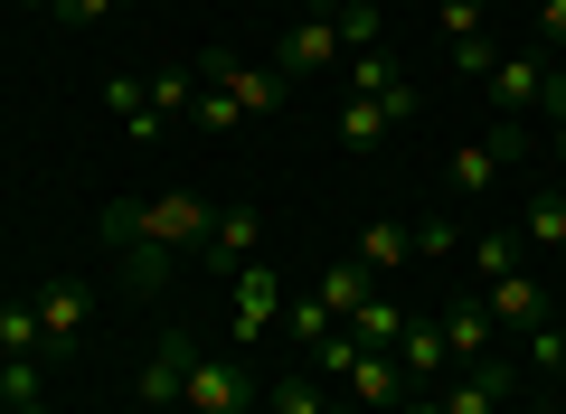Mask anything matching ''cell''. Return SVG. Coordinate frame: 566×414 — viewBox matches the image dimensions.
I'll return each mask as SVG.
<instances>
[{"mask_svg": "<svg viewBox=\"0 0 566 414\" xmlns=\"http://www.w3.org/2000/svg\"><path fill=\"white\" fill-rule=\"evenodd\" d=\"M208 226H218V208H208L199 189H170V198H114L95 217V236L114 245V255H133V293H161L170 255H199Z\"/></svg>", "mask_w": 566, "mask_h": 414, "instance_id": "cell-1", "label": "cell"}, {"mask_svg": "<svg viewBox=\"0 0 566 414\" xmlns=\"http://www.w3.org/2000/svg\"><path fill=\"white\" fill-rule=\"evenodd\" d=\"M520 141H528V132H520V123L501 114V123H491V132H472L463 151L444 160V189L463 198V208H482V198H491V189H501V179H510V160H520Z\"/></svg>", "mask_w": 566, "mask_h": 414, "instance_id": "cell-2", "label": "cell"}, {"mask_svg": "<svg viewBox=\"0 0 566 414\" xmlns=\"http://www.w3.org/2000/svg\"><path fill=\"white\" fill-rule=\"evenodd\" d=\"M274 320H283V274L255 255V264H237V274H227V339H237V349H255Z\"/></svg>", "mask_w": 566, "mask_h": 414, "instance_id": "cell-3", "label": "cell"}, {"mask_svg": "<svg viewBox=\"0 0 566 414\" xmlns=\"http://www.w3.org/2000/svg\"><path fill=\"white\" fill-rule=\"evenodd\" d=\"M199 85L237 95V114H245V123H255V114H283V66H255V57H237V47H208Z\"/></svg>", "mask_w": 566, "mask_h": 414, "instance_id": "cell-4", "label": "cell"}, {"mask_svg": "<svg viewBox=\"0 0 566 414\" xmlns=\"http://www.w3.org/2000/svg\"><path fill=\"white\" fill-rule=\"evenodd\" d=\"M189 358H199V339H189V330H161V339H151V358H142V376H133V395H142L151 414H170V405L189 395Z\"/></svg>", "mask_w": 566, "mask_h": 414, "instance_id": "cell-5", "label": "cell"}, {"mask_svg": "<svg viewBox=\"0 0 566 414\" xmlns=\"http://www.w3.org/2000/svg\"><path fill=\"white\" fill-rule=\"evenodd\" d=\"M189 414H255V376L245 358H189Z\"/></svg>", "mask_w": 566, "mask_h": 414, "instance_id": "cell-6", "label": "cell"}, {"mask_svg": "<svg viewBox=\"0 0 566 414\" xmlns=\"http://www.w3.org/2000/svg\"><path fill=\"white\" fill-rule=\"evenodd\" d=\"M340 395L359 414H397L406 395H416V376L397 368V358H378V349H349V368H340Z\"/></svg>", "mask_w": 566, "mask_h": 414, "instance_id": "cell-7", "label": "cell"}, {"mask_svg": "<svg viewBox=\"0 0 566 414\" xmlns=\"http://www.w3.org/2000/svg\"><path fill=\"white\" fill-rule=\"evenodd\" d=\"M547 66H557V57H547V47H538V57H510V47H501V66H491V76H482L491 114L528 123V114H538V104H547Z\"/></svg>", "mask_w": 566, "mask_h": 414, "instance_id": "cell-8", "label": "cell"}, {"mask_svg": "<svg viewBox=\"0 0 566 414\" xmlns=\"http://www.w3.org/2000/svg\"><path fill=\"white\" fill-rule=\"evenodd\" d=\"M199 255H208V274H237V264H255L264 255V208H218V226H208V245H199Z\"/></svg>", "mask_w": 566, "mask_h": 414, "instance_id": "cell-9", "label": "cell"}, {"mask_svg": "<svg viewBox=\"0 0 566 414\" xmlns=\"http://www.w3.org/2000/svg\"><path fill=\"white\" fill-rule=\"evenodd\" d=\"M434 330H444L453 368H472V358H501V320H491L482 301H453V311H434Z\"/></svg>", "mask_w": 566, "mask_h": 414, "instance_id": "cell-10", "label": "cell"}, {"mask_svg": "<svg viewBox=\"0 0 566 414\" xmlns=\"http://www.w3.org/2000/svg\"><path fill=\"white\" fill-rule=\"evenodd\" d=\"M349 264H359V274H378V283H397L406 264H416V226L368 217V226H359V255H349Z\"/></svg>", "mask_w": 566, "mask_h": 414, "instance_id": "cell-11", "label": "cell"}, {"mask_svg": "<svg viewBox=\"0 0 566 414\" xmlns=\"http://www.w3.org/2000/svg\"><path fill=\"white\" fill-rule=\"evenodd\" d=\"M340 57H349V47H340V29H331V10H312V20L283 39V85H293V76H322V66H340Z\"/></svg>", "mask_w": 566, "mask_h": 414, "instance_id": "cell-12", "label": "cell"}, {"mask_svg": "<svg viewBox=\"0 0 566 414\" xmlns=\"http://www.w3.org/2000/svg\"><path fill=\"white\" fill-rule=\"evenodd\" d=\"M85 320H95V301H85L76 283H48V293H39V339H48V358H57V349H76V339H85Z\"/></svg>", "mask_w": 566, "mask_h": 414, "instance_id": "cell-13", "label": "cell"}, {"mask_svg": "<svg viewBox=\"0 0 566 414\" xmlns=\"http://www.w3.org/2000/svg\"><path fill=\"white\" fill-rule=\"evenodd\" d=\"M482 311L501 320V330H538V320H547V293L528 283V264H520V274H501V283L482 293Z\"/></svg>", "mask_w": 566, "mask_h": 414, "instance_id": "cell-14", "label": "cell"}, {"mask_svg": "<svg viewBox=\"0 0 566 414\" xmlns=\"http://www.w3.org/2000/svg\"><path fill=\"white\" fill-rule=\"evenodd\" d=\"M397 368L416 376V386H444V376H453V349H444V330H434V320H406V339H397Z\"/></svg>", "mask_w": 566, "mask_h": 414, "instance_id": "cell-15", "label": "cell"}, {"mask_svg": "<svg viewBox=\"0 0 566 414\" xmlns=\"http://www.w3.org/2000/svg\"><path fill=\"white\" fill-rule=\"evenodd\" d=\"M368 293H378V274H359V264H349V255H340V264H322V274H312V301H322V311L340 320V330H349V311H359Z\"/></svg>", "mask_w": 566, "mask_h": 414, "instance_id": "cell-16", "label": "cell"}, {"mask_svg": "<svg viewBox=\"0 0 566 414\" xmlns=\"http://www.w3.org/2000/svg\"><path fill=\"white\" fill-rule=\"evenodd\" d=\"M104 104L133 123V141H161V132H170V114L151 104V85H133V76H104Z\"/></svg>", "mask_w": 566, "mask_h": 414, "instance_id": "cell-17", "label": "cell"}, {"mask_svg": "<svg viewBox=\"0 0 566 414\" xmlns=\"http://www.w3.org/2000/svg\"><path fill=\"white\" fill-rule=\"evenodd\" d=\"M349 339H359V349H378V358H397V339H406V311L387 293H368L359 311H349Z\"/></svg>", "mask_w": 566, "mask_h": 414, "instance_id": "cell-18", "label": "cell"}, {"mask_svg": "<svg viewBox=\"0 0 566 414\" xmlns=\"http://www.w3.org/2000/svg\"><path fill=\"white\" fill-rule=\"evenodd\" d=\"M322 10H331V29H340V47H349V57L387 39V10H378V0H322Z\"/></svg>", "mask_w": 566, "mask_h": 414, "instance_id": "cell-19", "label": "cell"}, {"mask_svg": "<svg viewBox=\"0 0 566 414\" xmlns=\"http://www.w3.org/2000/svg\"><path fill=\"white\" fill-rule=\"evenodd\" d=\"M520 245H547V255H566V189H538V198H528Z\"/></svg>", "mask_w": 566, "mask_h": 414, "instance_id": "cell-20", "label": "cell"}, {"mask_svg": "<svg viewBox=\"0 0 566 414\" xmlns=\"http://www.w3.org/2000/svg\"><path fill=\"white\" fill-rule=\"evenodd\" d=\"M0 358H48V339H39V301H0Z\"/></svg>", "mask_w": 566, "mask_h": 414, "instance_id": "cell-21", "label": "cell"}, {"mask_svg": "<svg viewBox=\"0 0 566 414\" xmlns=\"http://www.w3.org/2000/svg\"><path fill=\"white\" fill-rule=\"evenodd\" d=\"M397 57H387V47H359V57H349V95H368V104H387V95H397Z\"/></svg>", "mask_w": 566, "mask_h": 414, "instance_id": "cell-22", "label": "cell"}, {"mask_svg": "<svg viewBox=\"0 0 566 414\" xmlns=\"http://www.w3.org/2000/svg\"><path fill=\"white\" fill-rule=\"evenodd\" d=\"M387 132H397V123H387V104H368V95L340 104V141H349V151H378Z\"/></svg>", "mask_w": 566, "mask_h": 414, "instance_id": "cell-23", "label": "cell"}, {"mask_svg": "<svg viewBox=\"0 0 566 414\" xmlns=\"http://www.w3.org/2000/svg\"><path fill=\"white\" fill-rule=\"evenodd\" d=\"M520 255H528V245L510 236V226H491V236H472V274H482V283H501V274H520Z\"/></svg>", "mask_w": 566, "mask_h": 414, "instance_id": "cell-24", "label": "cell"}, {"mask_svg": "<svg viewBox=\"0 0 566 414\" xmlns=\"http://www.w3.org/2000/svg\"><path fill=\"white\" fill-rule=\"evenodd\" d=\"M264 405H274V414H322V405H331V386H322V376L303 368V376H283V386L264 395Z\"/></svg>", "mask_w": 566, "mask_h": 414, "instance_id": "cell-25", "label": "cell"}, {"mask_svg": "<svg viewBox=\"0 0 566 414\" xmlns=\"http://www.w3.org/2000/svg\"><path fill=\"white\" fill-rule=\"evenodd\" d=\"M151 104H161L170 123H189V104H199V66H170V76H151Z\"/></svg>", "mask_w": 566, "mask_h": 414, "instance_id": "cell-26", "label": "cell"}, {"mask_svg": "<svg viewBox=\"0 0 566 414\" xmlns=\"http://www.w3.org/2000/svg\"><path fill=\"white\" fill-rule=\"evenodd\" d=\"M283 330L303 339V349H322V339H331V330H340V320H331V311H322V301H312V293H303V301H283Z\"/></svg>", "mask_w": 566, "mask_h": 414, "instance_id": "cell-27", "label": "cell"}, {"mask_svg": "<svg viewBox=\"0 0 566 414\" xmlns=\"http://www.w3.org/2000/svg\"><path fill=\"white\" fill-rule=\"evenodd\" d=\"M29 395H48L39 358H0V405H29Z\"/></svg>", "mask_w": 566, "mask_h": 414, "instance_id": "cell-28", "label": "cell"}, {"mask_svg": "<svg viewBox=\"0 0 566 414\" xmlns=\"http://www.w3.org/2000/svg\"><path fill=\"white\" fill-rule=\"evenodd\" d=\"M444 255H463V226H453V217H424L416 226V264H444Z\"/></svg>", "mask_w": 566, "mask_h": 414, "instance_id": "cell-29", "label": "cell"}, {"mask_svg": "<svg viewBox=\"0 0 566 414\" xmlns=\"http://www.w3.org/2000/svg\"><path fill=\"white\" fill-rule=\"evenodd\" d=\"M189 123H199V132H237V95H218V85H199V104H189Z\"/></svg>", "mask_w": 566, "mask_h": 414, "instance_id": "cell-30", "label": "cell"}, {"mask_svg": "<svg viewBox=\"0 0 566 414\" xmlns=\"http://www.w3.org/2000/svg\"><path fill=\"white\" fill-rule=\"evenodd\" d=\"M520 358H528V368H566V330H557V320L520 330Z\"/></svg>", "mask_w": 566, "mask_h": 414, "instance_id": "cell-31", "label": "cell"}, {"mask_svg": "<svg viewBox=\"0 0 566 414\" xmlns=\"http://www.w3.org/2000/svg\"><path fill=\"white\" fill-rule=\"evenodd\" d=\"M434 20H444L453 47H463V39H491V29H482V0H434Z\"/></svg>", "mask_w": 566, "mask_h": 414, "instance_id": "cell-32", "label": "cell"}, {"mask_svg": "<svg viewBox=\"0 0 566 414\" xmlns=\"http://www.w3.org/2000/svg\"><path fill=\"white\" fill-rule=\"evenodd\" d=\"M114 10H133V0H57V20H66V29H104Z\"/></svg>", "mask_w": 566, "mask_h": 414, "instance_id": "cell-33", "label": "cell"}, {"mask_svg": "<svg viewBox=\"0 0 566 414\" xmlns=\"http://www.w3.org/2000/svg\"><path fill=\"white\" fill-rule=\"evenodd\" d=\"M453 66H463V76H472V85H482V76H491V66H501V39H463V47H453Z\"/></svg>", "mask_w": 566, "mask_h": 414, "instance_id": "cell-34", "label": "cell"}, {"mask_svg": "<svg viewBox=\"0 0 566 414\" xmlns=\"http://www.w3.org/2000/svg\"><path fill=\"white\" fill-rule=\"evenodd\" d=\"M538 47H547V57H566V0H538Z\"/></svg>", "mask_w": 566, "mask_h": 414, "instance_id": "cell-35", "label": "cell"}, {"mask_svg": "<svg viewBox=\"0 0 566 414\" xmlns=\"http://www.w3.org/2000/svg\"><path fill=\"white\" fill-rule=\"evenodd\" d=\"M0 414H57V405H48V395H29V405H0Z\"/></svg>", "mask_w": 566, "mask_h": 414, "instance_id": "cell-36", "label": "cell"}, {"mask_svg": "<svg viewBox=\"0 0 566 414\" xmlns=\"http://www.w3.org/2000/svg\"><path fill=\"white\" fill-rule=\"evenodd\" d=\"M322 414H359V405H349V395H340V386H331V405H322Z\"/></svg>", "mask_w": 566, "mask_h": 414, "instance_id": "cell-37", "label": "cell"}]
</instances>
